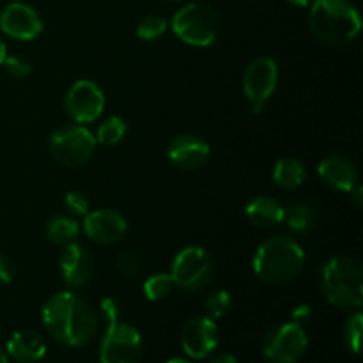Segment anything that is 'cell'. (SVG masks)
<instances>
[{
  "label": "cell",
  "instance_id": "cell-40",
  "mask_svg": "<svg viewBox=\"0 0 363 363\" xmlns=\"http://www.w3.org/2000/svg\"><path fill=\"white\" fill-rule=\"evenodd\" d=\"M0 363H9V360H7V354L4 353L2 350H0Z\"/></svg>",
  "mask_w": 363,
  "mask_h": 363
},
{
  "label": "cell",
  "instance_id": "cell-34",
  "mask_svg": "<svg viewBox=\"0 0 363 363\" xmlns=\"http://www.w3.org/2000/svg\"><path fill=\"white\" fill-rule=\"evenodd\" d=\"M347 194H350V199H351V202H353L354 206H357V208H362L363 206V188L360 186V184H354L353 188H351L350 191H347Z\"/></svg>",
  "mask_w": 363,
  "mask_h": 363
},
{
  "label": "cell",
  "instance_id": "cell-37",
  "mask_svg": "<svg viewBox=\"0 0 363 363\" xmlns=\"http://www.w3.org/2000/svg\"><path fill=\"white\" fill-rule=\"evenodd\" d=\"M6 57H7V46H6V43H4V39L0 38V66L4 64Z\"/></svg>",
  "mask_w": 363,
  "mask_h": 363
},
{
  "label": "cell",
  "instance_id": "cell-36",
  "mask_svg": "<svg viewBox=\"0 0 363 363\" xmlns=\"http://www.w3.org/2000/svg\"><path fill=\"white\" fill-rule=\"evenodd\" d=\"M252 113H255V116H257V113H262L264 112V108H266V103H262V101H252Z\"/></svg>",
  "mask_w": 363,
  "mask_h": 363
},
{
  "label": "cell",
  "instance_id": "cell-8",
  "mask_svg": "<svg viewBox=\"0 0 363 363\" xmlns=\"http://www.w3.org/2000/svg\"><path fill=\"white\" fill-rule=\"evenodd\" d=\"M144 353L142 335L130 323H108L101 346L99 362L101 363H138Z\"/></svg>",
  "mask_w": 363,
  "mask_h": 363
},
{
  "label": "cell",
  "instance_id": "cell-5",
  "mask_svg": "<svg viewBox=\"0 0 363 363\" xmlns=\"http://www.w3.org/2000/svg\"><path fill=\"white\" fill-rule=\"evenodd\" d=\"M170 27L183 43L204 48L218 39L222 21L215 7L204 2H190L174 14Z\"/></svg>",
  "mask_w": 363,
  "mask_h": 363
},
{
  "label": "cell",
  "instance_id": "cell-39",
  "mask_svg": "<svg viewBox=\"0 0 363 363\" xmlns=\"http://www.w3.org/2000/svg\"><path fill=\"white\" fill-rule=\"evenodd\" d=\"M167 363H191V362L184 360V358H172V360H169Z\"/></svg>",
  "mask_w": 363,
  "mask_h": 363
},
{
  "label": "cell",
  "instance_id": "cell-1",
  "mask_svg": "<svg viewBox=\"0 0 363 363\" xmlns=\"http://www.w3.org/2000/svg\"><path fill=\"white\" fill-rule=\"evenodd\" d=\"M41 319L46 332L64 346H87L98 333L94 308L71 291L53 294L43 305Z\"/></svg>",
  "mask_w": 363,
  "mask_h": 363
},
{
  "label": "cell",
  "instance_id": "cell-12",
  "mask_svg": "<svg viewBox=\"0 0 363 363\" xmlns=\"http://www.w3.org/2000/svg\"><path fill=\"white\" fill-rule=\"evenodd\" d=\"M0 30L16 41H32L43 32V20L28 4L11 2L0 13Z\"/></svg>",
  "mask_w": 363,
  "mask_h": 363
},
{
  "label": "cell",
  "instance_id": "cell-22",
  "mask_svg": "<svg viewBox=\"0 0 363 363\" xmlns=\"http://www.w3.org/2000/svg\"><path fill=\"white\" fill-rule=\"evenodd\" d=\"M315 220L318 216L314 209L303 202H294L289 208H284V222L293 233H307L314 227Z\"/></svg>",
  "mask_w": 363,
  "mask_h": 363
},
{
  "label": "cell",
  "instance_id": "cell-15",
  "mask_svg": "<svg viewBox=\"0 0 363 363\" xmlns=\"http://www.w3.org/2000/svg\"><path fill=\"white\" fill-rule=\"evenodd\" d=\"M60 273L73 289L85 287L96 273V257L85 245L69 243L60 255Z\"/></svg>",
  "mask_w": 363,
  "mask_h": 363
},
{
  "label": "cell",
  "instance_id": "cell-29",
  "mask_svg": "<svg viewBox=\"0 0 363 363\" xmlns=\"http://www.w3.org/2000/svg\"><path fill=\"white\" fill-rule=\"evenodd\" d=\"M64 204H66L67 211L73 216H85L91 211V201L87 195L80 190H71L67 191L64 197Z\"/></svg>",
  "mask_w": 363,
  "mask_h": 363
},
{
  "label": "cell",
  "instance_id": "cell-25",
  "mask_svg": "<svg viewBox=\"0 0 363 363\" xmlns=\"http://www.w3.org/2000/svg\"><path fill=\"white\" fill-rule=\"evenodd\" d=\"M362 332H363V315L362 312L354 311L350 315L342 330V340L347 351L358 354L362 350Z\"/></svg>",
  "mask_w": 363,
  "mask_h": 363
},
{
  "label": "cell",
  "instance_id": "cell-14",
  "mask_svg": "<svg viewBox=\"0 0 363 363\" xmlns=\"http://www.w3.org/2000/svg\"><path fill=\"white\" fill-rule=\"evenodd\" d=\"M279 85V66L269 57H257L243 74V91L250 101L266 103Z\"/></svg>",
  "mask_w": 363,
  "mask_h": 363
},
{
  "label": "cell",
  "instance_id": "cell-3",
  "mask_svg": "<svg viewBox=\"0 0 363 363\" xmlns=\"http://www.w3.org/2000/svg\"><path fill=\"white\" fill-rule=\"evenodd\" d=\"M305 266V250L289 236H273L262 241L252 259L254 273L264 284L282 286L301 273Z\"/></svg>",
  "mask_w": 363,
  "mask_h": 363
},
{
  "label": "cell",
  "instance_id": "cell-41",
  "mask_svg": "<svg viewBox=\"0 0 363 363\" xmlns=\"http://www.w3.org/2000/svg\"><path fill=\"white\" fill-rule=\"evenodd\" d=\"M165 2H186V0H165Z\"/></svg>",
  "mask_w": 363,
  "mask_h": 363
},
{
  "label": "cell",
  "instance_id": "cell-6",
  "mask_svg": "<svg viewBox=\"0 0 363 363\" xmlns=\"http://www.w3.org/2000/svg\"><path fill=\"white\" fill-rule=\"evenodd\" d=\"M96 137L84 124H60L50 133V155L59 165L74 169L85 165L96 152Z\"/></svg>",
  "mask_w": 363,
  "mask_h": 363
},
{
  "label": "cell",
  "instance_id": "cell-33",
  "mask_svg": "<svg viewBox=\"0 0 363 363\" xmlns=\"http://www.w3.org/2000/svg\"><path fill=\"white\" fill-rule=\"evenodd\" d=\"M311 318H312L311 305L301 303V305H298V307L293 311V321L298 323V325L303 326L305 323H307Z\"/></svg>",
  "mask_w": 363,
  "mask_h": 363
},
{
  "label": "cell",
  "instance_id": "cell-26",
  "mask_svg": "<svg viewBox=\"0 0 363 363\" xmlns=\"http://www.w3.org/2000/svg\"><path fill=\"white\" fill-rule=\"evenodd\" d=\"M167 27H169V21L165 18L160 16V14H147L138 23L137 35L142 41H155L165 34Z\"/></svg>",
  "mask_w": 363,
  "mask_h": 363
},
{
  "label": "cell",
  "instance_id": "cell-16",
  "mask_svg": "<svg viewBox=\"0 0 363 363\" xmlns=\"http://www.w3.org/2000/svg\"><path fill=\"white\" fill-rule=\"evenodd\" d=\"M209 152H211V149H209L208 142L191 133L177 135L176 138H172L169 149H167L170 163L181 170L201 169L208 162Z\"/></svg>",
  "mask_w": 363,
  "mask_h": 363
},
{
  "label": "cell",
  "instance_id": "cell-17",
  "mask_svg": "<svg viewBox=\"0 0 363 363\" xmlns=\"http://www.w3.org/2000/svg\"><path fill=\"white\" fill-rule=\"evenodd\" d=\"M318 174L330 188L339 191H350L358 183V170L347 156L330 155L321 160Z\"/></svg>",
  "mask_w": 363,
  "mask_h": 363
},
{
  "label": "cell",
  "instance_id": "cell-28",
  "mask_svg": "<svg viewBox=\"0 0 363 363\" xmlns=\"http://www.w3.org/2000/svg\"><path fill=\"white\" fill-rule=\"evenodd\" d=\"M233 307V296L227 291H215L206 300V312L211 319H220L229 314Z\"/></svg>",
  "mask_w": 363,
  "mask_h": 363
},
{
  "label": "cell",
  "instance_id": "cell-19",
  "mask_svg": "<svg viewBox=\"0 0 363 363\" xmlns=\"http://www.w3.org/2000/svg\"><path fill=\"white\" fill-rule=\"evenodd\" d=\"M245 215L254 225L269 229V227H277L284 222V206L275 197L259 195L254 201L248 202V206L245 208Z\"/></svg>",
  "mask_w": 363,
  "mask_h": 363
},
{
  "label": "cell",
  "instance_id": "cell-18",
  "mask_svg": "<svg viewBox=\"0 0 363 363\" xmlns=\"http://www.w3.org/2000/svg\"><path fill=\"white\" fill-rule=\"evenodd\" d=\"M7 354L20 363H35L46 354V342L34 330H20L7 342Z\"/></svg>",
  "mask_w": 363,
  "mask_h": 363
},
{
  "label": "cell",
  "instance_id": "cell-4",
  "mask_svg": "<svg viewBox=\"0 0 363 363\" xmlns=\"http://www.w3.org/2000/svg\"><path fill=\"white\" fill-rule=\"evenodd\" d=\"M321 284L325 296L340 311H358L363 301V269L353 257L337 255L323 266Z\"/></svg>",
  "mask_w": 363,
  "mask_h": 363
},
{
  "label": "cell",
  "instance_id": "cell-38",
  "mask_svg": "<svg viewBox=\"0 0 363 363\" xmlns=\"http://www.w3.org/2000/svg\"><path fill=\"white\" fill-rule=\"evenodd\" d=\"M287 2L293 4V6H296V7H308L312 2H314V0H287Z\"/></svg>",
  "mask_w": 363,
  "mask_h": 363
},
{
  "label": "cell",
  "instance_id": "cell-11",
  "mask_svg": "<svg viewBox=\"0 0 363 363\" xmlns=\"http://www.w3.org/2000/svg\"><path fill=\"white\" fill-rule=\"evenodd\" d=\"M218 346V326L215 319L197 315L188 319L181 328V347L186 357L204 360Z\"/></svg>",
  "mask_w": 363,
  "mask_h": 363
},
{
  "label": "cell",
  "instance_id": "cell-23",
  "mask_svg": "<svg viewBox=\"0 0 363 363\" xmlns=\"http://www.w3.org/2000/svg\"><path fill=\"white\" fill-rule=\"evenodd\" d=\"M126 121L119 116H110L108 119H105L98 126V131H96V142L112 147V145L121 144V142L124 140V137H126Z\"/></svg>",
  "mask_w": 363,
  "mask_h": 363
},
{
  "label": "cell",
  "instance_id": "cell-24",
  "mask_svg": "<svg viewBox=\"0 0 363 363\" xmlns=\"http://www.w3.org/2000/svg\"><path fill=\"white\" fill-rule=\"evenodd\" d=\"M142 289H144L145 298L149 301H162L172 294V291L176 289V284H174L170 273H155L149 279H145Z\"/></svg>",
  "mask_w": 363,
  "mask_h": 363
},
{
  "label": "cell",
  "instance_id": "cell-20",
  "mask_svg": "<svg viewBox=\"0 0 363 363\" xmlns=\"http://www.w3.org/2000/svg\"><path fill=\"white\" fill-rule=\"evenodd\" d=\"M307 170L298 158H282L273 167V183L284 190H296L303 184Z\"/></svg>",
  "mask_w": 363,
  "mask_h": 363
},
{
  "label": "cell",
  "instance_id": "cell-35",
  "mask_svg": "<svg viewBox=\"0 0 363 363\" xmlns=\"http://www.w3.org/2000/svg\"><path fill=\"white\" fill-rule=\"evenodd\" d=\"M209 363H238V360H236V357H234V354L220 353V354H216V357L213 358V360Z\"/></svg>",
  "mask_w": 363,
  "mask_h": 363
},
{
  "label": "cell",
  "instance_id": "cell-10",
  "mask_svg": "<svg viewBox=\"0 0 363 363\" xmlns=\"http://www.w3.org/2000/svg\"><path fill=\"white\" fill-rule=\"evenodd\" d=\"M64 106L73 123H94L105 110V94L92 80H77L67 89Z\"/></svg>",
  "mask_w": 363,
  "mask_h": 363
},
{
  "label": "cell",
  "instance_id": "cell-21",
  "mask_svg": "<svg viewBox=\"0 0 363 363\" xmlns=\"http://www.w3.org/2000/svg\"><path fill=\"white\" fill-rule=\"evenodd\" d=\"M80 233V223L74 216L57 215L46 223V238L57 245H69L77 240Z\"/></svg>",
  "mask_w": 363,
  "mask_h": 363
},
{
  "label": "cell",
  "instance_id": "cell-27",
  "mask_svg": "<svg viewBox=\"0 0 363 363\" xmlns=\"http://www.w3.org/2000/svg\"><path fill=\"white\" fill-rule=\"evenodd\" d=\"M117 269L126 279H135L144 268V257L135 250H124L117 255Z\"/></svg>",
  "mask_w": 363,
  "mask_h": 363
},
{
  "label": "cell",
  "instance_id": "cell-31",
  "mask_svg": "<svg viewBox=\"0 0 363 363\" xmlns=\"http://www.w3.org/2000/svg\"><path fill=\"white\" fill-rule=\"evenodd\" d=\"M16 277V266L9 255L0 252V284H11Z\"/></svg>",
  "mask_w": 363,
  "mask_h": 363
},
{
  "label": "cell",
  "instance_id": "cell-32",
  "mask_svg": "<svg viewBox=\"0 0 363 363\" xmlns=\"http://www.w3.org/2000/svg\"><path fill=\"white\" fill-rule=\"evenodd\" d=\"M99 308H101V314L105 318L106 323L119 321V305L113 298H103L101 303H99Z\"/></svg>",
  "mask_w": 363,
  "mask_h": 363
},
{
  "label": "cell",
  "instance_id": "cell-13",
  "mask_svg": "<svg viewBox=\"0 0 363 363\" xmlns=\"http://www.w3.org/2000/svg\"><path fill=\"white\" fill-rule=\"evenodd\" d=\"M84 233L94 243L116 245L126 236L128 220L116 209H96L84 216Z\"/></svg>",
  "mask_w": 363,
  "mask_h": 363
},
{
  "label": "cell",
  "instance_id": "cell-9",
  "mask_svg": "<svg viewBox=\"0 0 363 363\" xmlns=\"http://www.w3.org/2000/svg\"><path fill=\"white\" fill-rule=\"evenodd\" d=\"M307 347V332L294 321L277 326L262 340V354L269 363H296Z\"/></svg>",
  "mask_w": 363,
  "mask_h": 363
},
{
  "label": "cell",
  "instance_id": "cell-2",
  "mask_svg": "<svg viewBox=\"0 0 363 363\" xmlns=\"http://www.w3.org/2000/svg\"><path fill=\"white\" fill-rule=\"evenodd\" d=\"M308 25L315 38L330 46L353 43L362 32V16L351 0H314Z\"/></svg>",
  "mask_w": 363,
  "mask_h": 363
},
{
  "label": "cell",
  "instance_id": "cell-7",
  "mask_svg": "<svg viewBox=\"0 0 363 363\" xmlns=\"http://www.w3.org/2000/svg\"><path fill=\"white\" fill-rule=\"evenodd\" d=\"M174 284L179 289L195 293L209 286L215 277V261L206 248L191 245L183 248L174 257L172 269H170Z\"/></svg>",
  "mask_w": 363,
  "mask_h": 363
},
{
  "label": "cell",
  "instance_id": "cell-30",
  "mask_svg": "<svg viewBox=\"0 0 363 363\" xmlns=\"http://www.w3.org/2000/svg\"><path fill=\"white\" fill-rule=\"evenodd\" d=\"M2 66L6 67V73L11 78H16V80H23V78L30 77L32 73V64L27 59L18 55H7Z\"/></svg>",
  "mask_w": 363,
  "mask_h": 363
}]
</instances>
